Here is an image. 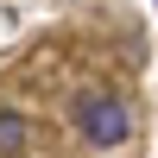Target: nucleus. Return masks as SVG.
Returning <instances> with one entry per match:
<instances>
[{"label":"nucleus","instance_id":"f257e3e1","mask_svg":"<svg viewBox=\"0 0 158 158\" xmlns=\"http://www.w3.org/2000/svg\"><path fill=\"white\" fill-rule=\"evenodd\" d=\"M70 120H76V133H82L89 146H101V152L133 133V114H127V101H114V95H76Z\"/></svg>","mask_w":158,"mask_h":158},{"label":"nucleus","instance_id":"f03ea898","mask_svg":"<svg viewBox=\"0 0 158 158\" xmlns=\"http://www.w3.org/2000/svg\"><path fill=\"white\" fill-rule=\"evenodd\" d=\"M25 146H32V120L19 108H0V158H19Z\"/></svg>","mask_w":158,"mask_h":158}]
</instances>
